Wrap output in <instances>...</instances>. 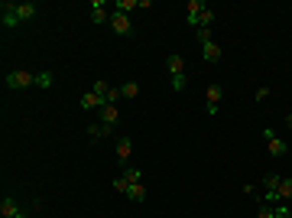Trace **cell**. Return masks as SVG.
I'll return each mask as SVG.
<instances>
[{"instance_id":"6da1fadb","label":"cell","mask_w":292,"mask_h":218,"mask_svg":"<svg viewBox=\"0 0 292 218\" xmlns=\"http://www.w3.org/2000/svg\"><path fill=\"white\" fill-rule=\"evenodd\" d=\"M36 85V75L26 72V69H13L7 72V88H33Z\"/></svg>"},{"instance_id":"7a4b0ae2","label":"cell","mask_w":292,"mask_h":218,"mask_svg":"<svg viewBox=\"0 0 292 218\" xmlns=\"http://www.w3.org/2000/svg\"><path fill=\"white\" fill-rule=\"evenodd\" d=\"M221 98H224V88H221V85H208L205 88V111L208 114H218Z\"/></svg>"},{"instance_id":"3957f363","label":"cell","mask_w":292,"mask_h":218,"mask_svg":"<svg viewBox=\"0 0 292 218\" xmlns=\"http://www.w3.org/2000/svg\"><path fill=\"white\" fill-rule=\"evenodd\" d=\"M110 30H114V33H120V36H130V33H133V23H130V17H127V13L114 10V13H110Z\"/></svg>"},{"instance_id":"277c9868","label":"cell","mask_w":292,"mask_h":218,"mask_svg":"<svg viewBox=\"0 0 292 218\" xmlns=\"http://www.w3.org/2000/svg\"><path fill=\"white\" fill-rule=\"evenodd\" d=\"M0 23H4L7 30L20 26V17H17V4H10V0H4V4H0Z\"/></svg>"},{"instance_id":"5b68a950","label":"cell","mask_w":292,"mask_h":218,"mask_svg":"<svg viewBox=\"0 0 292 218\" xmlns=\"http://www.w3.org/2000/svg\"><path fill=\"white\" fill-rule=\"evenodd\" d=\"M130 153H133V140H130V137H117V163H120V166H127Z\"/></svg>"},{"instance_id":"8992f818","label":"cell","mask_w":292,"mask_h":218,"mask_svg":"<svg viewBox=\"0 0 292 218\" xmlns=\"http://www.w3.org/2000/svg\"><path fill=\"white\" fill-rule=\"evenodd\" d=\"M205 10H208L205 0H189V26H192V30H198V17Z\"/></svg>"},{"instance_id":"52a82bcc","label":"cell","mask_w":292,"mask_h":218,"mask_svg":"<svg viewBox=\"0 0 292 218\" xmlns=\"http://www.w3.org/2000/svg\"><path fill=\"white\" fill-rule=\"evenodd\" d=\"M117 121H120V111H117L114 104L101 107V124H104V127H110V131H114V127H117Z\"/></svg>"},{"instance_id":"ba28073f","label":"cell","mask_w":292,"mask_h":218,"mask_svg":"<svg viewBox=\"0 0 292 218\" xmlns=\"http://www.w3.org/2000/svg\"><path fill=\"white\" fill-rule=\"evenodd\" d=\"M266 150L276 156V160H282V156L289 153V144H286V140H279V137H269V140H266Z\"/></svg>"},{"instance_id":"9c48e42d","label":"cell","mask_w":292,"mask_h":218,"mask_svg":"<svg viewBox=\"0 0 292 218\" xmlns=\"http://www.w3.org/2000/svg\"><path fill=\"white\" fill-rule=\"evenodd\" d=\"M78 104H81V107H85V111H94V107H97V111H101V107H107V104H104V101H101V98H97V94H94V91H88V94H81V98H78Z\"/></svg>"},{"instance_id":"30bf717a","label":"cell","mask_w":292,"mask_h":218,"mask_svg":"<svg viewBox=\"0 0 292 218\" xmlns=\"http://www.w3.org/2000/svg\"><path fill=\"white\" fill-rule=\"evenodd\" d=\"M104 7H107L104 0H91V23H97V26L107 23V10H104Z\"/></svg>"},{"instance_id":"8fae6325","label":"cell","mask_w":292,"mask_h":218,"mask_svg":"<svg viewBox=\"0 0 292 218\" xmlns=\"http://www.w3.org/2000/svg\"><path fill=\"white\" fill-rule=\"evenodd\" d=\"M166 69H169V75H185V59L179 56V52H172V56L166 59Z\"/></svg>"},{"instance_id":"7c38bea8","label":"cell","mask_w":292,"mask_h":218,"mask_svg":"<svg viewBox=\"0 0 292 218\" xmlns=\"http://www.w3.org/2000/svg\"><path fill=\"white\" fill-rule=\"evenodd\" d=\"M36 13H39V7H36V4H30V0H26V4H17V17H20V23L33 20Z\"/></svg>"},{"instance_id":"4fadbf2b","label":"cell","mask_w":292,"mask_h":218,"mask_svg":"<svg viewBox=\"0 0 292 218\" xmlns=\"http://www.w3.org/2000/svg\"><path fill=\"white\" fill-rule=\"evenodd\" d=\"M201 56H205V62H221V46L218 43H205L201 46Z\"/></svg>"},{"instance_id":"5bb4252c","label":"cell","mask_w":292,"mask_h":218,"mask_svg":"<svg viewBox=\"0 0 292 218\" xmlns=\"http://www.w3.org/2000/svg\"><path fill=\"white\" fill-rule=\"evenodd\" d=\"M17 212H20V202L13 199V195H7V199L0 202V215H4V218H13Z\"/></svg>"},{"instance_id":"9a60e30c","label":"cell","mask_w":292,"mask_h":218,"mask_svg":"<svg viewBox=\"0 0 292 218\" xmlns=\"http://www.w3.org/2000/svg\"><path fill=\"white\" fill-rule=\"evenodd\" d=\"M110 127H104V124H91L88 127V137H91V144H97V140H104V137H110Z\"/></svg>"},{"instance_id":"2e32d148","label":"cell","mask_w":292,"mask_h":218,"mask_svg":"<svg viewBox=\"0 0 292 218\" xmlns=\"http://www.w3.org/2000/svg\"><path fill=\"white\" fill-rule=\"evenodd\" d=\"M279 182H282V176H276V173H266V176H263V189H266V195L279 192Z\"/></svg>"},{"instance_id":"e0dca14e","label":"cell","mask_w":292,"mask_h":218,"mask_svg":"<svg viewBox=\"0 0 292 218\" xmlns=\"http://www.w3.org/2000/svg\"><path fill=\"white\" fill-rule=\"evenodd\" d=\"M127 199H130V202H136V205H140V202L146 199V189H143V182H133V186L127 189Z\"/></svg>"},{"instance_id":"ac0fdd59","label":"cell","mask_w":292,"mask_h":218,"mask_svg":"<svg viewBox=\"0 0 292 218\" xmlns=\"http://www.w3.org/2000/svg\"><path fill=\"white\" fill-rule=\"evenodd\" d=\"M91 91H94L97 98L104 101V104H107V91H110V85H107V81H104V78H97V81H94V85H91Z\"/></svg>"},{"instance_id":"d6986e66","label":"cell","mask_w":292,"mask_h":218,"mask_svg":"<svg viewBox=\"0 0 292 218\" xmlns=\"http://www.w3.org/2000/svg\"><path fill=\"white\" fill-rule=\"evenodd\" d=\"M120 176L130 182V186H133V182H143V173H140L136 166H123V173H120Z\"/></svg>"},{"instance_id":"ffe728a7","label":"cell","mask_w":292,"mask_h":218,"mask_svg":"<svg viewBox=\"0 0 292 218\" xmlns=\"http://www.w3.org/2000/svg\"><path fill=\"white\" fill-rule=\"evenodd\" d=\"M276 195H279V202H292V179H282Z\"/></svg>"},{"instance_id":"44dd1931","label":"cell","mask_w":292,"mask_h":218,"mask_svg":"<svg viewBox=\"0 0 292 218\" xmlns=\"http://www.w3.org/2000/svg\"><path fill=\"white\" fill-rule=\"evenodd\" d=\"M120 94H123V98H136V94H140V85H136V81H123Z\"/></svg>"},{"instance_id":"7402d4cb","label":"cell","mask_w":292,"mask_h":218,"mask_svg":"<svg viewBox=\"0 0 292 218\" xmlns=\"http://www.w3.org/2000/svg\"><path fill=\"white\" fill-rule=\"evenodd\" d=\"M136 7H140V4H136V0H114V10L127 13V17H130V10H136Z\"/></svg>"},{"instance_id":"603a6c76","label":"cell","mask_w":292,"mask_h":218,"mask_svg":"<svg viewBox=\"0 0 292 218\" xmlns=\"http://www.w3.org/2000/svg\"><path fill=\"white\" fill-rule=\"evenodd\" d=\"M189 85V75H172V91H185Z\"/></svg>"},{"instance_id":"cb8c5ba5","label":"cell","mask_w":292,"mask_h":218,"mask_svg":"<svg viewBox=\"0 0 292 218\" xmlns=\"http://www.w3.org/2000/svg\"><path fill=\"white\" fill-rule=\"evenodd\" d=\"M195 39H198L201 46L205 43H214V36H211V30H205V26H201V30H195Z\"/></svg>"},{"instance_id":"d4e9b609","label":"cell","mask_w":292,"mask_h":218,"mask_svg":"<svg viewBox=\"0 0 292 218\" xmlns=\"http://www.w3.org/2000/svg\"><path fill=\"white\" fill-rule=\"evenodd\" d=\"M36 85L39 88H49V85H52V75H49V72H39L36 75Z\"/></svg>"},{"instance_id":"484cf974","label":"cell","mask_w":292,"mask_h":218,"mask_svg":"<svg viewBox=\"0 0 292 218\" xmlns=\"http://www.w3.org/2000/svg\"><path fill=\"white\" fill-rule=\"evenodd\" d=\"M114 189H117V192H123V195H127V189H130V182H127V179H123V176H117V179H114Z\"/></svg>"},{"instance_id":"4316f807","label":"cell","mask_w":292,"mask_h":218,"mask_svg":"<svg viewBox=\"0 0 292 218\" xmlns=\"http://www.w3.org/2000/svg\"><path fill=\"white\" fill-rule=\"evenodd\" d=\"M260 218H276L273 205H266V202H263V205H260Z\"/></svg>"},{"instance_id":"83f0119b","label":"cell","mask_w":292,"mask_h":218,"mask_svg":"<svg viewBox=\"0 0 292 218\" xmlns=\"http://www.w3.org/2000/svg\"><path fill=\"white\" fill-rule=\"evenodd\" d=\"M13 218H33V215H30V212H26V208H20V212H17V215H13Z\"/></svg>"},{"instance_id":"f1b7e54d","label":"cell","mask_w":292,"mask_h":218,"mask_svg":"<svg viewBox=\"0 0 292 218\" xmlns=\"http://www.w3.org/2000/svg\"><path fill=\"white\" fill-rule=\"evenodd\" d=\"M289 205H292V202H289Z\"/></svg>"}]
</instances>
